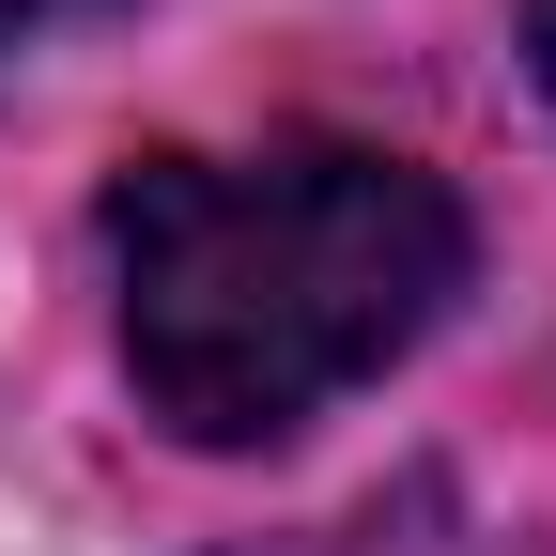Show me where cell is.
<instances>
[{
	"label": "cell",
	"mask_w": 556,
	"mask_h": 556,
	"mask_svg": "<svg viewBox=\"0 0 556 556\" xmlns=\"http://www.w3.org/2000/svg\"><path fill=\"white\" fill-rule=\"evenodd\" d=\"M62 16H109V0H0V62H16L31 31H62Z\"/></svg>",
	"instance_id": "obj_2"
},
{
	"label": "cell",
	"mask_w": 556,
	"mask_h": 556,
	"mask_svg": "<svg viewBox=\"0 0 556 556\" xmlns=\"http://www.w3.org/2000/svg\"><path fill=\"white\" fill-rule=\"evenodd\" d=\"M109 278L139 417L186 448H278L464 294V201L387 139H263V155H124Z\"/></svg>",
	"instance_id": "obj_1"
},
{
	"label": "cell",
	"mask_w": 556,
	"mask_h": 556,
	"mask_svg": "<svg viewBox=\"0 0 556 556\" xmlns=\"http://www.w3.org/2000/svg\"><path fill=\"white\" fill-rule=\"evenodd\" d=\"M526 62H541V93H556V0H526Z\"/></svg>",
	"instance_id": "obj_3"
}]
</instances>
